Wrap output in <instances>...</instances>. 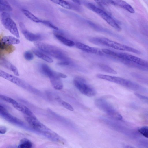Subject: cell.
Segmentation results:
<instances>
[{
    "mask_svg": "<svg viewBox=\"0 0 148 148\" xmlns=\"http://www.w3.org/2000/svg\"><path fill=\"white\" fill-rule=\"evenodd\" d=\"M89 41L95 45H104L116 50L131 52L138 54H141L140 51L134 48L105 38L93 37L90 38Z\"/></svg>",
    "mask_w": 148,
    "mask_h": 148,
    "instance_id": "cell-1",
    "label": "cell"
},
{
    "mask_svg": "<svg viewBox=\"0 0 148 148\" xmlns=\"http://www.w3.org/2000/svg\"><path fill=\"white\" fill-rule=\"evenodd\" d=\"M35 45L39 49L54 58L62 60H69L68 57L61 50L53 45L37 41Z\"/></svg>",
    "mask_w": 148,
    "mask_h": 148,
    "instance_id": "cell-2",
    "label": "cell"
},
{
    "mask_svg": "<svg viewBox=\"0 0 148 148\" xmlns=\"http://www.w3.org/2000/svg\"><path fill=\"white\" fill-rule=\"evenodd\" d=\"M95 104L98 108L111 117L118 120L122 119L121 115L106 99L100 98L97 99L95 101Z\"/></svg>",
    "mask_w": 148,
    "mask_h": 148,
    "instance_id": "cell-3",
    "label": "cell"
},
{
    "mask_svg": "<svg viewBox=\"0 0 148 148\" xmlns=\"http://www.w3.org/2000/svg\"><path fill=\"white\" fill-rule=\"evenodd\" d=\"M74 84L77 89L82 94L88 97L95 96L96 92L95 89L87 84L83 78L77 77L73 80Z\"/></svg>",
    "mask_w": 148,
    "mask_h": 148,
    "instance_id": "cell-4",
    "label": "cell"
},
{
    "mask_svg": "<svg viewBox=\"0 0 148 148\" xmlns=\"http://www.w3.org/2000/svg\"><path fill=\"white\" fill-rule=\"evenodd\" d=\"M0 19L5 28L18 38L20 37L19 32L16 23L8 12H1Z\"/></svg>",
    "mask_w": 148,
    "mask_h": 148,
    "instance_id": "cell-5",
    "label": "cell"
},
{
    "mask_svg": "<svg viewBox=\"0 0 148 148\" xmlns=\"http://www.w3.org/2000/svg\"><path fill=\"white\" fill-rule=\"evenodd\" d=\"M87 6L89 9L99 16L115 29L119 31L121 30V27L105 11L91 3H88Z\"/></svg>",
    "mask_w": 148,
    "mask_h": 148,
    "instance_id": "cell-6",
    "label": "cell"
},
{
    "mask_svg": "<svg viewBox=\"0 0 148 148\" xmlns=\"http://www.w3.org/2000/svg\"><path fill=\"white\" fill-rule=\"evenodd\" d=\"M116 58L121 61H128L140 65L148 70V62L127 53L116 52Z\"/></svg>",
    "mask_w": 148,
    "mask_h": 148,
    "instance_id": "cell-7",
    "label": "cell"
},
{
    "mask_svg": "<svg viewBox=\"0 0 148 148\" xmlns=\"http://www.w3.org/2000/svg\"><path fill=\"white\" fill-rule=\"evenodd\" d=\"M97 77L99 79L115 83L130 89H132L135 86L134 82L118 77L102 74H97Z\"/></svg>",
    "mask_w": 148,
    "mask_h": 148,
    "instance_id": "cell-8",
    "label": "cell"
},
{
    "mask_svg": "<svg viewBox=\"0 0 148 148\" xmlns=\"http://www.w3.org/2000/svg\"><path fill=\"white\" fill-rule=\"evenodd\" d=\"M24 118L30 126L35 130L43 132L50 130L38 121L37 118L25 115Z\"/></svg>",
    "mask_w": 148,
    "mask_h": 148,
    "instance_id": "cell-9",
    "label": "cell"
},
{
    "mask_svg": "<svg viewBox=\"0 0 148 148\" xmlns=\"http://www.w3.org/2000/svg\"><path fill=\"white\" fill-rule=\"evenodd\" d=\"M0 76L1 77L23 88H26L29 87V86L23 80L2 70L0 71Z\"/></svg>",
    "mask_w": 148,
    "mask_h": 148,
    "instance_id": "cell-10",
    "label": "cell"
},
{
    "mask_svg": "<svg viewBox=\"0 0 148 148\" xmlns=\"http://www.w3.org/2000/svg\"><path fill=\"white\" fill-rule=\"evenodd\" d=\"M22 33L25 37L30 41H36L42 40L43 38L40 34H34L28 31L26 28L24 24L22 22L19 24Z\"/></svg>",
    "mask_w": 148,
    "mask_h": 148,
    "instance_id": "cell-11",
    "label": "cell"
},
{
    "mask_svg": "<svg viewBox=\"0 0 148 148\" xmlns=\"http://www.w3.org/2000/svg\"><path fill=\"white\" fill-rule=\"evenodd\" d=\"M40 70L44 74L49 77V78L55 76L63 78L67 77L66 75L63 73L54 71L45 64H43L41 65Z\"/></svg>",
    "mask_w": 148,
    "mask_h": 148,
    "instance_id": "cell-12",
    "label": "cell"
},
{
    "mask_svg": "<svg viewBox=\"0 0 148 148\" xmlns=\"http://www.w3.org/2000/svg\"><path fill=\"white\" fill-rule=\"evenodd\" d=\"M0 114L1 116L9 122L20 125L23 124L21 121L10 114L1 104L0 105Z\"/></svg>",
    "mask_w": 148,
    "mask_h": 148,
    "instance_id": "cell-13",
    "label": "cell"
},
{
    "mask_svg": "<svg viewBox=\"0 0 148 148\" xmlns=\"http://www.w3.org/2000/svg\"><path fill=\"white\" fill-rule=\"evenodd\" d=\"M75 45L77 48L86 52L100 55H103L102 51L97 48L91 47L78 42H76Z\"/></svg>",
    "mask_w": 148,
    "mask_h": 148,
    "instance_id": "cell-14",
    "label": "cell"
},
{
    "mask_svg": "<svg viewBox=\"0 0 148 148\" xmlns=\"http://www.w3.org/2000/svg\"><path fill=\"white\" fill-rule=\"evenodd\" d=\"M53 34L55 37L64 45L70 47L73 46L75 45V43L73 41L66 38L57 30L54 31Z\"/></svg>",
    "mask_w": 148,
    "mask_h": 148,
    "instance_id": "cell-15",
    "label": "cell"
},
{
    "mask_svg": "<svg viewBox=\"0 0 148 148\" xmlns=\"http://www.w3.org/2000/svg\"><path fill=\"white\" fill-rule=\"evenodd\" d=\"M0 64L1 65L12 71L16 75H19V72L17 68L13 65L3 58L1 57Z\"/></svg>",
    "mask_w": 148,
    "mask_h": 148,
    "instance_id": "cell-16",
    "label": "cell"
},
{
    "mask_svg": "<svg viewBox=\"0 0 148 148\" xmlns=\"http://www.w3.org/2000/svg\"><path fill=\"white\" fill-rule=\"evenodd\" d=\"M115 5H117L131 13H134L133 8L130 4L122 0H113Z\"/></svg>",
    "mask_w": 148,
    "mask_h": 148,
    "instance_id": "cell-17",
    "label": "cell"
},
{
    "mask_svg": "<svg viewBox=\"0 0 148 148\" xmlns=\"http://www.w3.org/2000/svg\"><path fill=\"white\" fill-rule=\"evenodd\" d=\"M0 42L9 45L17 44L20 42L19 40L16 38L11 36H5L1 38Z\"/></svg>",
    "mask_w": 148,
    "mask_h": 148,
    "instance_id": "cell-18",
    "label": "cell"
},
{
    "mask_svg": "<svg viewBox=\"0 0 148 148\" xmlns=\"http://www.w3.org/2000/svg\"><path fill=\"white\" fill-rule=\"evenodd\" d=\"M60 78L56 76L49 78L52 85L56 90H60L63 88V83Z\"/></svg>",
    "mask_w": 148,
    "mask_h": 148,
    "instance_id": "cell-19",
    "label": "cell"
},
{
    "mask_svg": "<svg viewBox=\"0 0 148 148\" xmlns=\"http://www.w3.org/2000/svg\"><path fill=\"white\" fill-rule=\"evenodd\" d=\"M15 49V47L12 45H9L0 42V54L10 53L13 52Z\"/></svg>",
    "mask_w": 148,
    "mask_h": 148,
    "instance_id": "cell-20",
    "label": "cell"
},
{
    "mask_svg": "<svg viewBox=\"0 0 148 148\" xmlns=\"http://www.w3.org/2000/svg\"><path fill=\"white\" fill-rule=\"evenodd\" d=\"M13 8L6 0H0V11L1 12H8L12 11Z\"/></svg>",
    "mask_w": 148,
    "mask_h": 148,
    "instance_id": "cell-21",
    "label": "cell"
},
{
    "mask_svg": "<svg viewBox=\"0 0 148 148\" xmlns=\"http://www.w3.org/2000/svg\"><path fill=\"white\" fill-rule=\"evenodd\" d=\"M22 11L24 15L30 20L36 23H41V20L36 16L29 10L23 9H22Z\"/></svg>",
    "mask_w": 148,
    "mask_h": 148,
    "instance_id": "cell-22",
    "label": "cell"
},
{
    "mask_svg": "<svg viewBox=\"0 0 148 148\" xmlns=\"http://www.w3.org/2000/svg\"><path fill=\"white\" fill-rule=\"evenodd\" d=\"M33 52L38 57L47 62L52 63L53 62L51 58L38 50L34 49H33Z\"/></svg>",
    "mask_w": 148,
    "mask_h": 148,
    "instance_id": "cell-23",
    "label": "cell"
},
{
    "mask_svg": "<svg viewBox=\"0 0 148 148\" xmlns=\"http://www.w3.org/2000/svg\"><path fill=\"white\" fill-rule=\"evenodd\" d=\"M32 146V143L26 138H23L21 140L18 147L20 148H30Z\"/></svg>",
    "mask_w": 148,
    "mask_h": 148,
    "instance_id": "cell-24",
    "label": "cell"
},
{
    "mask_svg": "<svg viewBox=\"0 0 148 148\" xmlns=\"http://www.w3.org/2000/svg\"><path fill=\"white\" fill-rule=\"evenodd\" d=\"M52 2L62 7L67 9H71L72 7L67 2L63 0H49Z\"/></svg>",
    "mask_w": 148,
    "mask_h": 148,
    "instance_id": "cell-25",
    "label": "cell"
},
{
    "mask_svg": "<svg viewBox=\"0 0 148 148\" xmlns=\"http://www.w3.org/2000/svg\"><path fill=\"white\" fill-rule=\"evenodd\" d=\"M56 100L64 108L71 111L74 110V108L69 103L62 100L60 98L57 96Z\"/></svg>",
    "mask_w": 148,
    "mask_h": 148,
    "instance_id": "cell-26",
    "label": "cell"
},
{
    "mask_svg": "<svg viewBox=\"0 0 148 148\" xmlns=\"http://www.w3.org/2000/svg\"><path fill=\"white\" fill-rule=\"evenodd\" d=\"M100 68L103 71L110 73L116 74L117 72L110 67L105 64H100L99 65Z\"/></svg>",
    "mask_w": 148,
    "mask_h": 148,
    "instance_id": "cell-27",
    "label": "cell"
},
{
    "mask_svg": "<svg viewBox=\"0 0 148 148\" xmlns=\"http://www.w3.org/2000/svg\"><path fill=\"white\" fill-rule=\"evenodd\" d=\"M21 112L26 116L34 118H36L31 111L28 107L23 105Z\"/></svg>",
    "mask_w": 148,
    "mask_h": 148,
    "instance_id": "cell-28",
    "label": "cell"
},
{
    "mask_svg": "<svg viewBox=\"0 0 148 148\" xmlns=\"http://www.w3.org/2000/svg\"><path fill=\"white\" fill-rule=\"evenodd\" d=\"M115 52H116L114 51L106 49H105L104 50V52L105 54L109 55L113 57L114 58L118 60L114 56V54ZM121 62L124 64L125 65L127 66H128L130 64V61H124Z\"/></svg>",
    "mask_w": 148,
    "mask_h": 148,
    "instance_id": "cell-29",
    "label": "cell"
},
{
    "mask_svg": "<svg viewBox=\"0 0 148 148\" xmlns=\"http://www.w3.org/2000/svg\"><path fill=\"white\" fill-rule=\"evenodd\" d=\"M41 23L49 27L54 29L55 30H58V28L50 21L42 20Z\"/></svg>",
    "mask_w": 148,
    "mask_h": 148,
    "instance_id": "cell-30",
    "label": "cell"
},
{
    "mask_svg": "<svg viewBox=\"0 0 148 148\" xmlns=\"http://www.w3.org/2000/svg\"><path fill=\"white\" fill-rule=\"evenodd\" d=\"M0 97L3 100L11 103L12 105L17 102L16 101L13 99L5 96L1 95Z\"/></svg>",
    "mask_w": 148,
    "mask_h": 148,
    "instance_id": "cell-31",
    "label": "cell"
},
{
    "mask_svg": "<svg viewBox=\"0 0 148 148\" xmlns=\"http://www.w3.org/2000/svg\"><path fill=\"white\" fill-rule=\"evenodd\" d=\"M139 132L145 137L148 138V127H143L138 130Z\"/></svg>",
    "mask_w": 148,
    "mask_h": 148,
    "instance_id": "cell-32",
    "label": "cell"
},
{
    "mask_svg": "<svg viewBox=\"0 0 148 148\" xmlns=\"http://www.w3.org/2000/svg\"><path fill=\"white\" fill-rule=\"evenodd\" d=\"M24 57L26 60H30L33 59V55L31 52L27 51L24 54Z\"/></svg>",
    "mask_w": 148,
    "mask_h": 148,
    "instance_id": "cell-33",
    "label": "cell"
},
{
    "mask_svg": "<svg viewBox=\"0 0 148 148\" xmlns=\"http://www.w3.org/2000/svg\"><path fill=\"white\" fill-rule=\"evenodd\" d=\"M70 62L69 60H62L58 63V64L59 66H66L69 65Z\"/></svg>",
    "mask_w": 148,
    "mask_h": 148,
    "instance_id": "cell-34",
    "label": "cell"
},
{
    "mask_svg": "<svg viewBox=\"0 0 148 148\" xmlns=\"http://www.w3.org/2000/svg\"><path fill=\"white\" fill-rule=\"evenodd\" d=\"M135 95L139 98L148 102V97L137 93H135Z\"/></svg>",
    "mask_w": 148,
    "mask_h": 148,
    "instance_id": "cell-35",
    "label": "cell"
},
{
    "mask_svg": "<svg viewBox=\"0 0 148 148\" xmlns=\"http://www.w3.org/2000/svg\"><path fill=\"white\" fill-rule=\"evenodd\" d=\"M7 129L6 127L4 126H0V133L1 134H5L7 132Z\"/></svg>",
    "mask_w": 148,
    "mask_h": 148,
    "instance_id": "cell-36",
    "label": "cell"
},
{
    "mask_svg": "<svg viewBox=\"0 0 148 148\" xmlns=\"http://www.w3.org/2000/svg\"><path fill=\"white\" fill-rule=\"evenodd\" d=\"M98 4L101 6H104L106 4L102 0H94Z\"/></svg>",
    "mask_w": 148,
    "mask_h": 148,
    "instance_id": "cell-37",
    "label": "cell"
}]
</instances>
